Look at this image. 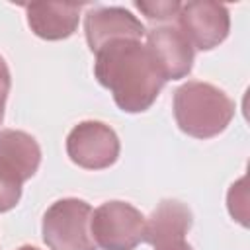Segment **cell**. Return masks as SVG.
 I'll list each match as a JSON object with an SVG mask.
<instances>
[{"instance_id":"6da1fadb","label":"cell","mask_w":250,"mask_h":250,"mask_svg":"<svg viewBox=\"0 0 250 250\" xmlns=\"http://www.w3.org/2000/svg\"><path fill=\"white\" fill-rule=\"evenodd\" d=\"M94 74L121 111H146L158 98L164 78L146 45L135 39L111 41L96 53Z\"/></svg>"},{"instance_id":"7a4b0ae2","label":"cell","mask_w":250,"mask_h":250,"mask_svg":"<svg viewBox=\"0 0 250 250\" xmlns=\"http://www.w3.org/2000/svg\"><path fill=\"white\" fill-rule=\"evenodd\" d=\"M174 117L186 135L211 139L223 133L234 117V102L209 82L189 80L174 92Z\"/></svg>"},{"instance_id":"3957f363","label":"cell","mask_w":250,"mask_h":250,"mask_svg":"<svg viewBox=\"0 0 250 250\" xmlns=\"http://www.w3.org/2000/svg\"><path fill=\"white\" fill-rule=\"evenodd\" d=\"M92 207L76 197L55 201L43 215L41 234L51 250H96L90 232Z\"/></svg>"},{"instance_id":"277c9868","label":"cell","mask_w":250,"mask_h":250,"mask_svg":"<svg viewBox=\"0 0 250 250\" xmlns=\"http://www.w3.org/2000/svg\"><path fill=\"white\" fill-rule=\"evenodd\" d=\"M145 215L125 201H105L92 211L90 232L102 250H135L145 242Z\"/></svg>"},{"instance_id":"5b68a950","label":"cell","mask_w":250,"mask_h":250,"mask_svg":"<svg viewBox=\"0 0 250 250\" xmlns=\"http://www.w3.org/2000/svg\"><path fill=\"white\" fill-rule=\"evenodd\" d=\"M176 23L193 49L211 51L227 39L230 16L225 4L211 0H191L182 4Z\"/></svg>"},{"instance_id":"8992f818","label":"cell","mask_w":250,"mask_h":250,"mask_svg":"<svg viewBox=\"0 0 250 250\" xmlns=\"http://www.w3.org/2000/svg\"><path fill=\"white\" fill-rule=\"evenodd\" d=\"M119 148L115 131L102 121H82L66 137L68 158L86 170L109 168L119 158Z\"/></svg>"},{"instance_id":"52a82bcc","label":"cell","mask_w":250,"mask_h":250,"mask_svg":"<svg viewBox=\"0 0 250 250\" xmlns=\"http://www.w3.org/2000/svg\"><path fill=\"white\" fill-rule=\"evenodd\" d=\"M84 33L90 51L96 55L102 47L119 39L141 41L146 33L137 16L119 6H96L84 18Z\"/></svg>"},{"instance_id":"ba28073f","label":"cell","mask_w":250,"mask_h":250,"mask_svg":"<svg viewBox=\"0 0 250 250\" xmlns=\"http://www.w3.org/2000/svg\"><path fill=\"white\" fill-rule=\"evenodd\" d=\"M145 35L146 49L164 82L180 80L191 72L193 47L176 25H154Z\"/></svg>"},{"instance_id":"9c48e42d","label":"cell","mask_w":250,"mask_h":250,"mask_svg":"<svg viewBox=\"0 0 250 250\" xmlns=\"http://www.w3.org/2000/svg\"><path fill=\"white\" fill-rule=\"evenodd\" d=\"M191 223L193 219L188 205L176 199H164L145 223V242L154 250H191L186 240Z\"/></svg>"},{"instance_id":"30bf717a","label":"cell","mask_w":250,"mask_h":250,"mask_svg":"<svg viewBox=\"0 0 250 250\" xmlns=\"http://www.w3.org/2000/svg\"><path fill=\"white\" fill-rule=\"evenodd\" d=\"M82 4L70 2H31L25 4L27 25L31 31L47 41H61L70 37L80 21Z\"/></svg>"},{"instance_id":"8fae6325","label":"cell","mask_w":250,"mask_h":250,"mask_svg":"<svg viewBox=\"0 0 250 250\" xmlns=\"http://www.w3.org/2000/svg\"><path fill=\"white\" fill-rule=\"evenodd\" d=\"M0 152L16 162L29 178L37 172L41 162V148L37 141L25 133L16 129H2L0 131Z\"/></svg>"},{"instance_id":"7c38bea8","label":"cell","mask_w":250,"mask_h":250,"mask_svg":"<svg viewBox=\"0 0 250 250\" xmlns=\"http://www.w3.org/2000/svg\"><path fill=\"white\" fill-rule=\"evenodd\" d=\"M29 176L0 152V213L14 209L21 199V186Z\"/></svg>"},{"instance_id":"4fadbf2b","label":"cell","mask_w":250,"mask_h":250,"mask_svg":"<svg viewBox=\"0 0 250 250\" xmlns=\"http://www.w3.org/2000/svg\"><path fill=\"white\" fill-rule=\"evenodd\" d=\"M248 193H246V178H240L234 182L227 193V205L229 213L234 221H238L242 227L248 225Z\"/></svg>"},{"instance_id":"5bb4252c","label":"cell","mask_w":250,"mask_h":250,"mask_svg":"<svg viewBox=\"0 0 250 250\" xmlns=\"http://www.w3.org/2000/svg\"><path fill=\"white\" fill-rule=\"evenodd\" d=\"M135 8L141 10L150 21H158V23H164V21H172L176 20L182 4L176 2V0H166V2H135Z\"/></svg>"},{"instance_id":"9a60e30c","label":"cell","mask_w":250,"mask_h":250,"mask_svg":"<svg viewBox=\"0 0 250 250\" xmlns=\"http://www.w3.org/2000/svg\"><path fill=\"white\" fill-rule=\"evenodd\" d=\"M10 86H12L10 68L4 61V57L0 55V123L4 119V109H6V100H8V94H10Z\"/></svg>"},{"instance_id":"2e32d148","label":"cell","mask_w":250,"mask_h":250,"mask_svg":"<svg viewBox=\"0 0 250 250\" xmlns=\"http://www.w3.org/2000/svg\"><path fill=\"white\" fill-rule=\"evenodd\" d=\"M18 250H39V248H35V246H29V244H25V246H20Z\"/></svg>"}]
</instances>
